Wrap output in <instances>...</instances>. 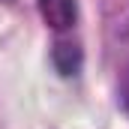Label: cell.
<instances>
[{
	"mask_svg": "<svg viewBox=\"0 0 129 129\" xmlns=\"http://www.w3.org/2000/svg\"><path fill=\"white\" fill-rule=\"evenodd\" d=\"M39 12L54 30H66L75 21V0H39Z\"/></svg>",
	"mask_w": 129,
	"mask_h": 129,
	"instance_id": "obj_1",
	"label": "cell"
},
{
	"mask_svg": "<svg viewBox=\"0 0 129 129\" xmlns=\"http://www.w3.org/2000/svg\"><path fill=\"white\" fill-rule=\"evenodd\" d=\"M54 60H57V66H60V72L63 75H69V72H75L78 69V51H75V45H57V51H54Z\"/></svg>",
	"mask_w": 129,
	"mask_h": 129,
	"instance_id": "obj_2",
	"label": "cell"
},
{
	"mask_svg": "<svg viewBox=\"0 0 129 129\" xmlns=\"http://www.w3.org/2000/svg\"><path fill=\"white\" fill-rule=\"evenodd\" d=\"M123 93H126V105H129V72H126V81H123Z\"/></svg>",
	"mask_w": 129,
	"mask_h": 129,
	"instance_id": "obj_3",
	"label": "cell"
}]
</instances>
